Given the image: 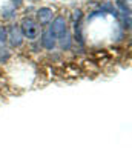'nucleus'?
Here are the masks:
<instances>
[{"label": "nucleus", "mask_w": 132, "mask_h": 149, "mask_svg": "<svg viewBox=\"0 0 132 149\" xmlns=\"http://www.w3.org/2000/svg\"><path fill=\"white\" fill-rule=\"evenodd\" d=\"M20 29L23 37L29 38V40H35L40 36V25L37 23V20L31 19V17H25L20 23Z\"/></svg>", "instance_id": "nucleus-1"}, {"label": "nucleus", "mask_w": 132, "mask_h": 149, "mask_svg": "<svg viewBox=\"0 0 132 149\" xmlns=\"http://www.w3.org/2000/svg\"><path fill=\"white\" fill-rule=\"evenodd\" d=\"M49 31H51L57 38H60L66 31H68V23H66V19L63 17V15H58V17H56V19L52 20L51 26H49Z\"/></svg>", "instance_id": "nucleus-2"}, {"label": "nucleus", "mask_w": 132, "mask_h": 149, "mask_svg": "<svg viewBox=\"0 0 132 149\" xmlns=\"http://www.w3.org/2000/svg\"><path fill=\"white\" fill-rule=\"evenodd\" d=\"M8 38H9V45L13 48H19L23 43V34L19 25H11V28L8 29Z\"/></svg>", "instance_id": "nucleus-3"}, {"label": "nucleus", "mask_w": 132, "mask_h": 149, "mask_svg": "<svg viewBox=\"0 0 132 149\" xmlns=\"http://www.w3.org/2000/svg\"><path fill=\"white\" fill-rule=\"evenodd\" d=\"M56 45H57V37L49 29H46L42 34V46L45 49H48V51H52V49L56 48Z\"/></svg>", "instance_id": "nucleus-4"}, {"label": "nucleus", "mask_w": 132, "mask_h": 149, "mask_svg": "<svg viewBox=\"0 0 132 149\" xmlns=\"http://www.w3.org/2000/svg\"><path fill=\"white\" fill-rule=\"evenodd\" d=\"M52 20V9L49 8H40L37 11V23L42 26H46Z\"/></svg>", "instance_id": "nucleus-5"}, {"label": "nucleus", "mask_w": 132, "mask_h": 149, "mask_svg": "<svg viewBox=\"0 0 132 149\" xmlns=\"http://www.w3.org/2000/svg\"><path fill=\"white\" fill-rule=\"evenodd\" d=\"M58 42H60V48H62L63 51L71 49V46H72V36H71V32L66 31L65 34L58 38Z\"/></svg>", "instance_id": "nucleus-6"}, {"label": "nucleus", "mask_w": 132, "mask_h": 149, "mask_svg": "<svg viewBox=\"0 0 132 149\" xmlns=\"http://www.w3.org/2000/svg\"><path fill=\"white\" fill-rule=\"evenodd\" d=\"M2 15L5 19H13L14 15H15V9L14 8H11V9H3L2 11Z\"/></svg>", "instance_id": "nucleus-7"}, {"label": "nucleus", "mask_w": 132, "mask_h": 149, "mask_svg": "<svg viewBox=\"0 0 132 149\" xmlns=\"http://www.w3.org/2000/svg\"><path fill=\"white\" fill-rule=\"evenodd\" d=\"M81 17H83V13H81V9H75V11H74V15H72L74 23H79V22L81 20Z\"/></svg>", "instance_id": "nucleus-8"}, {"label": "nucleus", "mask_w": 132, "mask_h": 149, "mask_svg": "<svg viewBox=\"0 0 132 149\" xmlns=\"http://www.w3.org/2000/svg\"><path fill=\"white\" fill-rule=\"evenodd\" d=\"M8 38V34H6V29L3 26H0V43H5Z\"/></svg>", "instance_id": "nucleus-9"}, {"label": "nucleus", "mask_w": 132, "mask_h": 149, "mask_svg": "<svg viewBox=\"0 0 132 149\" xmlns=\"http://www.w3.org/2000/svg\"><path fill=\"white\" fill-rule=\"evenodd\" d=\"M11 2H13L11 5H13V8H14V9H15V8H20L22 5H23V2H22V0H11Z\"/></svg>", "instance_id": "nucleus-10"}]
</instances>
